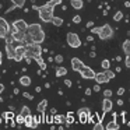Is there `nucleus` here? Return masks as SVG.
<instances>
[{
    "instance_id": "nucleus-30",
    "label": "nucleus",
    "mask_w": 130,
    "mask_h": 130,
    "mask_svg": "<svg viewBox=\"0 0 130 130\" xmlns=\"http://www.w3.org/2000/svg\"><path fill=\"white\" fill-rule=\"evenodd\" d=\"M15 123H17V124H24V123H25V116L21 115V113H20V115H17V116H15Z\"/></svg>"
},
{
    "instance_id": "nucleus-48",
    "label": "nucleus",
    "mask_w": 130,
    "mask_h": 130,
    "mask_svg": "<svg viewBox=\"0 0 130 130\" xmlns=\"http://www.w3.org/2000/svg\"><path fill=\"white\" fill-rule=\"evenodd\" d=\"M85 27H87V28H92V27H94V23H92V21H88V23H87V25H85Z\"/></svg>"
},
{
    "instance_id": "nucleus-26",
    "label": "nucleus",
    "mask_w": 130,
    "mask_h": 130,
    "mask_svg": "<svg viewBox=\"0 0 130 130\" xmlns=\"http://www.w3.org/2000/svg\"><path fill=\"white\" fill-rule=\"evenodd\" d=\"M63 23H64V21H63L62 17H53V20H52V24L56 25V27H62Z\"/></svg>"
},
{
    "instance_id": "nucleus-41",
    "label": "nucleus",
    "mask_w": 130,
    "mask_h": 130,
    "mask_svg": "<svg viewBox=\"0 0 130 130\" xmlns=\"http://www.w3.org/2000/svg\"><path fill=\"white\" fill-rule=\"evenodd\" d=\"M23 96H24V98H27V99H29V101L34 99V95H31L29 92H23Z\"/></svg>"
},
{
    "instance_id": "nucleus-1",
    "label": "nucleus",
    "mask_w": 130,
    "mask_h": 130,
    "mask_svg": "<svg viewBox=\"0 0 130 130\" xmlns=\"http://www.w3.org/2000/svg\"><path fill=\"white\" fill-rule=\"evenodd\" d=\"M32 9L37 10L38 11V15H39V18L43 21V23H52V20H53V10L55 7H51L48 6V4H43V6H32Z\"/></svg>"
},
{
    "instance_id": "nucleus-21",
    "label": "nucleus",
    "mask_w": 130,
    "mask_h": 130,
    "mask_svg": "<svg viewBox=\"0 0 130 130\" xmlns=\"http://www.w3.org/2000/svg\"><path fill=\"white\" fill-rule=\"evenodd\" d=\"M122 49H123L124 55H130V39H126L123 43H122Z\"/></svg>"
},
{
    "instance_id": "nucleus-28",
    "label": "nucleus",
    "mask_w": 130,
    "mask_h": 130,
    "mask_svg": "<svg viewBox=\"0 0 130 130\" xmlns=\"http://www.w3.org/2000/svg\"><path fill=\"white\" fill-rule=\"evenodd\" d=\"M39 124H42V119H41V113L39 115H34V129H37Z\"/></svg>"
},
{
    "instance_id": "nucleus-2",
    "label": "nucleus",
    "mask_w": 130,
    "mask_h": 130,
    "mask_svg": "<svg viewBox=\"0 0 130 130\" xmlns=\"http://www.w3.org/2000/svg\"><path fill=\"white\" fill-rule=\"evenodd\" d=\"M27 32H28L32 38H34V41L37 43H42L43 41H45V32H43L42 25H41V24H38V23L29 24L28 31H27Z\"/></svg>"
},
{
    "instance_id": "nucleus-15",
    "label": "nucleus",
    "mask_w": 130,
    "mask_h": 130,
    "mask_svg": "<svg viewBox=\"0 0 130 130\" xmlns=\"http://www.w3.org/2000/svg\"><path fill=\"white\" fill-rule=\"evenodd\" d=\"M6 53L7 59H14L15 57V48L13 46V43H6Z\"/></svg>"
},
{
    "instance_id": "nucleus-36",
    "label": "nucleus",
    "mask_w": 130,
    "mask_h": 130,
    "mask_svg": "<svg viewBox=\"0 0 130 130\" xmlns=\"http://www.w3.org/2000/svg\"><path fill=\"white\" fill-rule=\"evenodd\" d=\"M3 118H4V119H13V118H14V112H13V110L4 112V113H3Z\"/></svg>"
},
{
    "instance_id": "nucleus-35",
    "label": "nucleus",
    "mask_w": 130,
    "mask_h": 130,
    "mask_svg": "<svg viewBox=\"0 0 130 130\" xmlns=\"http://www.w3.org/2000/svg\"><path fill=\"white\" fill-rule=\"evenodd\" d=\"M20 113H21V115H24V116H28V115H31V109H29L28 106H23Z\"/></svg>"
},
{
    "instance_id": "nucleus-9",
    "label": "nucleus",
    "mask_w": 130,
    "mask_h": 130,
    "mask_svg": "<svg viewBox=\"0 0 130 130\" xmlns=\"http://www.w3.org/2000/svg\"><path fill=\"white\" fill-rule=\"evenodd\" d=\"M77 115L80 118L81 124H84V123H88V116L91 115V110H90V108H80L77 110Z\"/></svg>"
},
{
    "instance_id": "nucleus-16",
    "label": "nucleus",
    "mask_w": 130,
    "mask_h": 130,
    "mask_svg": "<svg viewBox=\"0 0 130 130\" xmlns=\"http://www.w3.org/2000/svg\"><path fill=\"white\" fill-rule=\"evenodd\" d=\"M70 6L76 10H81L83 7H84V2H83V0H71Z\"/></svg>"
},
{
    "instance_id": "nucleus-38",
    "label": "nucleus",
    "mask_w": 130,
    "mask_h": 130,
    "mask_svg": "<svg viewBox=\"0 0 130 130\" xmlns=\"http://www.w3.org/2000/svg\"><path fill=\"white\" fill-rule=\"evenodd\" d=\"M71 21H73L74 24H80V23H81V15H78V14H77V15H74V17H73V20H71Z\"/></svg>"
},
{
    "instance_id": "nucleus-51",
    "label": "nucleus",
    "mask_w": 130,
    "mask_h": 130,
    "mask_svg": "<svg viewBox=\"0 0 130 130\" xmlns=\"http://www.w3.org/2000/svg\"><path fill=\"white\" fill-rule=\"evenodd\" d=\"M116 104H118L119 106H122V105H123V101H122V99H118V102H116Z\"/></svg>"
},
{
    "instance_id": "nucleus-22",
    "label": "nucleus",
    "mask_w": 130,
    "mask_h": 130,
    "mask_svg": "<svg viewBox=\"0 0 130 130\" xmlns=\"http://www.w3.org/2000/svg\"><path fill=\"white\" fill-rule=\"evenodd\" d=\"M56 77H63V76H66L67 74V69L66 67H63V66H59V67L56 69Z\"/></svg>"
},
{
    "instance_id": "nucleus-17",
    "label": "nucleus",
    "mask_w": 130,
    "mask_h": 130,
    "mask_svg": "<svg viewBox=\"0 0 130 130\" xmlns=\"http://www.w3.org/2000/svg\"><path fill=\"white\" fill-rule=\"evenodd\" d=\"M119 127H120V124H119L118 122H116L115 119H113V120H110L109 123H108L106 126H105V129H106V130H118Z\"/></svg>"
},
{
    "instance_id": "nucleus-53",
    "label": "nucleus",
    "mask_w": 130,
    "mask_h": 130,
    "mask_svg": "<svg viewBox=\"0 0 130 130\" xmlns=\"http://www.w3.org/2000/svg\"><path fill=\"white\" fill-rule=\"evenodd\" d=\"M115 71H116V73H120V71H122V67H116Z\"/></svg>"
},
{
    "instance_id": "nucleus-52",
    "label": "nucleus",
    "mask_w": 130,
    "mask_h": 130,
    "mask_svg": "<svg viewBox=\"0 0 130 130\" xmlns=\"http://www.w3.org/2000/svg\"><path fill=\"white\" fill-rule=\"evenodd\" d=\"M90 57H91V59H92V57H95V52H91V53H90Z\"/></svg>"
},
{
    "instance_id": "nucleus-55",
    "label": "nucleus",
    "mask_w": 130,
    "mask_h": 130,
    "mask_svg": "<svg viewBox=\"0 0 130 130\" xmlns=\"http://www.w3.org/2000/svg\"><path fill=\"white\" fill-rule=\"evenodd\" d=\"M0 91H2V92L4 91V85H3V84H0Z\"/></svg>"
},
{
    "instance_id": "nucleus-27",
    "label": "nucleus",
    "mask_w": 130,
    "mask_h": 130,
    "mask_svg": "<svg viewBox=\"0 0 130 130\" xmlns=\"http://www.w3.org/2000/svg\"><path fill=\"white\" fill-rule=\"evenodd\" d=\"M10 2H11L17 9H23L24 4H25V0H10Z\"/></svg>"
},
{
    "instance_id": "nucleus-43",
    "label": "nucleus",
    "mask_w": 130,
    "mask_h": 130,
    "mask_svg": "<svg viewBox=\"0 0 130 130\" xmlns=\"http://www.w3.org/2000/svg\"><path fill=\"white\" fill-rule=\"evenodd\" d=\"M92 90H94V92H99V91H101V84H98V83H96V84L92 87Z\"/></svg>"
},
{
    "instance_id": "nucleus-11",
    "label": "nucleus",
    "mask_w": 130,
    "mask_h": 130,
    "mask_svg": "<svg viewBox=\"0 0 130 130\" xmlns=\"http://www.w3.org/2000/svg\"><path fill=\"white\" fill-rule=\"evenodd\" d=\"M112 108H113V102L110 101V98L104 96V101H102V112H104V115L108 113V112H110Z\"/></svg>"
},
{
    "instance_id": "nucleus-34",
    "label": "nucleus",
    "mask_w": 130,
    "mask_h": 130,
    "mask_svg": "<svg viewBox=\"0 0 130 130\" xmlns=\"http://www.w3.org/2000/svg\"><path fill=\"white\" fill-rule=\"evenodd\" d=\"M35 41H34V38L31 37V35L28 34V32H27V37H25V41H24V43H25V45H31V43H34Z\"/></svg>"
},
{
    "instance_id": "nucleus-7",
    "label": "nucleus",
    "mask_w": 130,
    "mask_h": 130,
    "mask_svg": "<svg viewBox=\"0 0 130 130\" xmlns=\"http://www.w3.org/2000/svg\"><path fill=\"white\" fill-rule=\"evenodd\" d=\"M80 74H81V77L84 80H94L96 76V73L92 70L91 67H88V66H84V67L80 70Z\"/></svg>"
},
{
    "instance_id": "nucleus-23",
    "label": "nucleus",
    "mask_w": 130,
    "mask_h": 130,
    "mask_svg": "<svg viewBox=\"0 0 130 130\" xmlns=\"http://www.w3.org/2000/svg\"><path fill=\"white\" fill-rule=\"evenodd\" d=\"M25 124L27 127H31V129H34V116L32 115H28V116H25Z\"/></svg>"
},
{
    "instance_id": "nucleus-6",
    "label": "nucleus",
    "mask_w": 130,
    "mask_h": 130,
    "mask_svg": "<svg viewBox=\"0 0 130 130\" xmlns=\"http://www.w3.org/2000/svg\"><path fill=\"white\" fill-rule=\"evenodd\" d=\"M10 31H11V25H10L9 23H7L6 18H0V38L2 39H6V37L10 34Z\"/></svg>"
},
{
    "instance_id": "nucleus-14",
    "label": "nucleus",
    "mask_w": 130,
    "mask_h": 130,
    "mask_svg": "<svg viewBox=\"0 0 130 130\" xmlns=\"http://www.w3.org/2000/svg\"><path fill=\"white\" fill-rule=\"evenodd\" d=\"M25 37H27V32H25V31H17L15 34H13L14 41H15V42H18V43H24Z\"/></svg>"
},
{
    "instance_id": "nucleus-5",
    "label": "nucleus",
    "mask_w": 130,
    "mask_h": 130,
    "mask_svg": "<svg viewBox=\"0 0 130 130\" xmlns=\"http://www.w3.org/2000/svg\"><path fill=\"white\" fill-rule=\"evenodd\" d=\"M66 41H67V45L70 46V48H80L81 46V39H80V37L76 34V32H69L67 37H66Z\"/></svg>"
},
{
    "instance_id": "nucleus-10",
    "label": "nucleus",
    "mask_w": 130,
    "mask_h": 130,
    "mask_svg": "<svg viewBox=\"0 0 130 130\" xmlns=\"http://www.w3.org/2000/svg\"><path fill=\"white\" fill-rule=\"evenodd\" d=\"M11 25H14L15 28L18 29V31H25V32H27V31H28L29 24H27L25 20H21V18H20V20H15L14 23L11 24Z\"/></svg>"
},
{
    "instance_id": "nucleus-18",
    "label": "nucleus",
    "mask_w": 130,
    "mask_h": 130,
    "mask_svg": "<svg viewBox=\"0 0 130 130\" xmlns=\"http://www.w3.org/2000/svg\"><path fill=\"white\" fill-rule=\"evenodd\" d=\"M46 106H48V99H42V101H41L39 104L37 105V110H38L39 113H42V112H45Z\"/></svg>"
},
{
    "instance_id": "nucleus-39",
    "label": "nucleus",
    "mask_w": 130,
    "mask_h": 130,
    "mask_svg": "<svg viewBox=\"0 0 130 130\" xmlns=\"http://www.w3.org/2000/svg\"><path fill=\"white\" fill-rule=\"evenodd\" d=\"M55 62H56L57 64L63 63V56H62V55H56V56H55Z\"/></svg>"
},
{
    "instance_id": "nucleus-46",
    "label": "nucleus",
    "mask_w": 130,
    "mask_h": 130,
    "mask_svg": "<svg viewBox=\"0 0 130 130\" xmlns=\"http://www.w3.org/2000/svg\"><path fill=\"white\" fill-rule=\"evenodd\" d=\"M92 91L94 90H91V88H85V95H87V96L92 95Z\"/></svg>"
},
{
    "instance_id": "nucleus-42",
    "label": "nucleus",
    "mask_w": 130,
    "mask_h": 130,
    "mask_svg": "<svg viewBox=\"0 0 130 130\" xmlns=\"http://www.w3.org/2000/svg\"><path fill=\"white\" fill-rule=\"evenodd\" d=\"M112 90H105L104 91V96H106V98H110V96H112Z\"/></svg>"
},
{
    "instance_id": "nucleus-45",
    "label": "nucleus",
    "mask_w": 130,
    "mask_h": 130,
    "mask_svg": "<svg viewBox=\"0 0 130 130\" xmlns=\"http://www.w3.org/2000/svg\"><path fill=\"white\" fill-rule=\"evenodd\" d=\"M116 94H118L119 96H122V95H123V94H124V88H123V87H120V88H119V90H118V92H116Z\"/></svg>"
},
{
    "instance_id": "nucleus-8",
    "label": "nucleus",
    "mask_w": 130,
    "mask_h": 130,
    "mask_svg": "<svg viewBox=\"0 0 130 130\" xmlns=\"http://www.w3.org/2000/svg\"><path fill=\"white\" fill-rule=\"evenodd\" d=\"M25 53H27V45L24 46L23 43L18 46H15V57L14 60L15 62H21L23 59H25Z\"/></svg>"
},
{
    "instance_id": "nucleus-44",
    "label": "nucleus",
    "mask_w": 130,
    "mask_h": 130,
    "mask_svg": "<svg viewBox=\"0 0 130 130\" xmlns=\"http://www.w3.org/2000/svg\"><path fill=\"white\" fill-rule=\"evenodd\" d=\"M124 64H126V67H130V55L126 56V59H124Z\"/></svg>"
},
{
    "instance_id": "nucleus-47",
    "label": "nucleus",
    "mask_w": 130,
    "mask_h": 130,
    "mask_svg": "<svg viewBox=\"0 0 130 130\" xmlns=\"http://www.w3.org/2000/svg\"><path fill=\"white\" fill-rule=\"evenodd\" d=\"M64 85H66V87H71V85H73L71 80H64Z\"/></svg>"
},
{
    "instance_id": "nucleus-37",
    "label": "nucleus",
    "mask_w": 130,
    "mask_h": 130,
    "mask_svg": "<svg viewBox=\"0 0 130 130\" xmlns=\"http://www.w3.org/2000/svg\"><path fill=\"white\" fill-rule=\"evenodd\" d=\"M104 71H105V74H106V76H108V78H109V80L115 78V71L109 70V69H108V70H104Z\"/></svg>"
},
{
    "instance_id": "nucleus-56",
    "label": "nucleus",
    "mask_w": 130,
    "mask_h": 130,
    "mask_svg": "<svg viewBox=\"0 0 130 130\" xmlns=\"http://www.w3.org/2000/svg\"><path fill=\"white\" fill-rule=\"evenodd\" d=\"M115 60H116V62H120V60H122V57H120V56H116V59H115Z\"/></svg>"
},
{
    "instance_id": "nucleus-13",
    "label": "nucleus",
    "mask_w": 130,
    "mask_h": 130,
    "mask_svg": "<svg viewBox=\"0 0 130 130\" xmlns=\"http://www.w3.org/2000/svg\"><path fill=\"white\" fill-rule=\"evenodd\" d=\"M95 80L98 84H106V83H109V78H108V76L105 74V71H101V73H96L95 76Z\"/></svg>"
},
{
    "instance_id": "nucleus-25",
    "label": "nucleus",
    "mask_w": 130,
    "mask_h": 130,
    "mask_svg": "<svg viewBox=\"0 0 130 130\" xmlns=\"http://www.w3.org/2000/svg\"><path fill=\"white\" fill-rule=\"evenodd\" d=\"M35 60H37V63L39 64L41 70H46V63L43 62V59H42V55H41V56H37V57H35Z\"/></svg>"
},
{
    "instance_id": "nucleus-50",
    "label": "nucleus",
    "mask_w": 130,
    "mask_h": 130,
    "mask_svg": "<svg viewBox=\"0 0 130 130\" xmlns=\"http://www.w3.org/2000/svg\"><path fill=\"white\" fill-rule=\"evenodd\" d=\"M49 113H52V115H56V109H55V108H51V110H49Z\"/></svg>"
},
{
    "instance_id": "nucleus-31",
    "label": "nucleus",
    "mask_w": 130,
    "mask_h": 130,
    "mask_svg": "<svg viewBox=\"0 0 130 130\" xmlns=\"http://www.w3.org/2000/svg\"><path fill=\"white\" fill-rule=\"evenodd\" d=\"M104 123H102V120H99V122H96L95 124H92V129L94 130H104Z\"/></svg>"
},
{
    "instance_id": "nucleus-12",
    "label": "nucleus",
    "mask_w": 130,
    "mask_h": 130,
    "mask_svg": "<svg viewBox=\"0 0 130 130\" xmlns=\"http://www.w3.org/2000/svg\"><path fill=\"white\" fill-rule=\"evenodd\" d=\"M70 64H71V70H74V71H80L84 67V63H83L81 59H78V57H73Z\"/></svg>"
},
{
    "instance_id": "nucleus-57",
    "label": "nucleus",
    "mask_w": 130,
    "mask_h": 130,
    "mask_svg": "<svg viewBox=\"0 0 130 130\" xmlns=\"http://www.w3.org/2000/svg\"><path fill=\"white\" fill-rule=\"evenodd\" d=\"M124 6H126V7H130V2H126V3H124Z\"/></svg>"
},
{
    "instance_id": "nucleus-3",
    "label": "nucleus",
    "mask_w": 130,
    "mask_h": 130,
    "mask_svg": "<svg viewBox=\"0 0 130 130\" xmlns=\"http://www.w3.org/2000/svg\"><path fill=\"white\" fill-rule=\"evenodd\" d=\"M98 35L102 41H106V39H110L113 37V28L109 25V24H104V25L98 27Z\"/></svg>"
},
{
    "instance_id": "nucleus-40",
    "label": "nucleus",
    "mask_w": 130,
    "mask_h": 130,
    "mask_svg": "<svg viewBox=\"0 0 130 130\" xmlns=\"http://www.w3.org/2000/svg\"><path fill=\"white\" fill-rule=\"evenodd\" d=\"M14 122H15V119H14V118H13V119H6V127L13 126V124H14Z\"/></svg>"
},
{
    "instance_id": "nucleus-32",
    "label": "nucleus",
    "mask_w": 130,
    "mask_h": 130,
    "mask_svg": "<svg viewBox=\"0 0 130 130\" xmlns=\"http://www.w3.org/2000/svg\"><path fill=\"white\" fill-rule=\"evenodd\" d=\"M101 66H102V69H104V70H108V69H110V62L108 59H104L101 62Z\"/></svg>"
},
{
    "instance_id": "nucleus-33",
    "label": "nucleus",
    "mask_w": 130,
    "mask_h": 130,
    "mask_svg": "<svg viewBox=\"0 0 130 130\" xmlns=\"http://www.w3.org/2000/svg\"><path fill=\"white\" fill-rule=\"evenodd\" d=\"M62 2H63V0H49L46 4H48V6H51V7H56L57 4H62Z\"/></svg>"
},
{
    "instance_id": "nucleus-24",
    "label": "nucleus",
    "mask_w": 130,
    "mask_h": 130,
    "mask_svg": "<svg viewBox=\"0 0 130 130\" xmlns=\"http://www.w3.org/2000/svg\"><path fill=\"white\" fill-rule=\"evenodd\" d=\"M55 123L56 124H64L66 123V116L64 115H55Z\"/></svg>"
},
{
    "instance_id": "nucleus-20",
    "label": "nucleus",
    "mask_w": 130,
    "mask_h": 130,
    "mask_svg": "<svg viewBox=\"0 0 130 130\" xmlns=\"http://www.w3.org/2000/svg\"><path fill=\"white\" fill-rule=\"evenodd\" d=\"M74 113L73 112H67V113H66V127H70V124L71 123H73V122H74Z\"/></svg>"
},
{
    "instance_id": "nucleus-54",
    "label": "nucleus",
    "mask_w": 130,
    "mask_h": 130,
    "mask_svg": "<svg viewBox=\"0 0 130 130\" xmlns=\"http://www.w3.org/2000/svg\"><path fill=\"white\" fill-rule=\"evenodd\" d=\"M41 90H42L41 87H37V88H35V92H41Z\"/></svg>"
},
{
    "instance_id": "nucleus-19",
    "label": "nucleus",
    "mask_w": 130,
    "mask_h": 130,
    "mask_svg": "<svg viewBox=\"0 0 130 130\" xmlns=\"http://www.w3.org/2000/svg\"><path fill=\"white\" fill-rule=\"evenodd\" d=\"M20 84L23 85V87H29V85H31V77L21 76L20 77Z\"/></svg>"
},
{
    "instance_id": "nucleus-49",
    "label": "nucleus",
    "mask_w": 130,
    "mask_h": 130,
    "mask_svg": "<svg viewBox=\"0 0 130 130\" xmlns=\"http://www.w3.org/2000/svg\"><path fill=\"white\" fill-rule=\"evenodd\" d=\"M94 41V37L92 35H90V37H87V42H92Z\"/></svg>"
},
{
    "instance_id": "nucleus-4",
    "label": "nucleus",
    "mask_w": 130,
    "mask_h": 130,
    "mask_svg": "<svg viewBox=\"0 0 130 130\" xmlns=\"http://www.w3.org/2000/svg\"><path fill=\"white\" fill-rule=\"evenodd\" d=\"M42 52H43V49H42V46H41V43L34 42V43H31V45H27L25 56H29V57H32V59H35L37 56H41Z\"/></svg>"
},
{
    "instance_id": "nucleus-29",
    "label": "nucleus",
    "mask_w": 130,
    "mask_h": 130,
    "mask_svg": "<svg viewBox=\"0 0 130 130\" xmlns=\"http://www.w3.org/2000/svg\"><path fill=\"white\" fill-rule=\"evenodd\" d=\"M123 20V13L119 10V11H116L115 13V15H113V21H116V23H119V21H122Z\"/></svg>"
}]
</instances>
